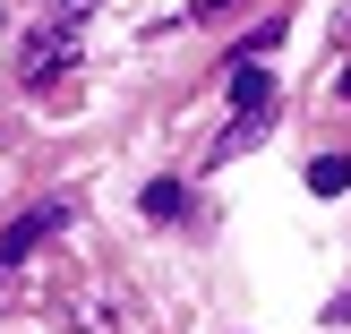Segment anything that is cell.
I'll return each mask as SVG.
<instances>
[{"label": "cell", "mask_w": 351, "mask_h": 334, "mask_svg": "<svg viewBox=\"0 0 351 334\" xmlns=\"http://www.w3.org/2000/svg\"><path fill=\"white\" fill-rule=\"evenodd\" d=\"M60 223H69V206H60V198H51V206H34V215H17L9 232H0V274H9V266H26V257L43 249V240L60 232Z\"/></svg>", "instance_id": "6da1fadb"}, {"label": "cell", "mask_w": 351, "mask_h": 334, "mask_svg": "<svg viewBox=\"0 0 351 334\" xmlns=\"http://www.w3.org/2000/svg\"><path fill=\"white\" fill-rule=\"evenodd\" d=\"M69 60H77V26L60 17V26H43V34H34V51H26V69H17V86H51Z\"/></svg>", "instance_id": "7a4b0ae2"}, {"label": "cell", "mask_w": 351, "mask_h": 334, "mask_svg": "<svg viewBox=\"0 0 351 334\" xmlns=\"http://www.w3.org/2000/svg\"><path fill=\"white\" fill-rule=\"evenodd\" d=\"M266 103H274V77H266L257 60H240V69H232V112H266Z\"/></svg>", "instance_id": "3957f363"}, {"label": "cell", "mask_w": 351, "mask_h": 334, "mask_svg": "<svg viewBox=\"0 0 351 334\" xmlns=\"http://www.w3.org/2000/svg\"><path fill=\"white\" fill-rule=\"evenodd\" d=\"M308 189H317V198H343V189H351V163H343V154H317V163H308Z\"/></svg>", "instance_id": "277c9868"}, {"label": "cell", "mask_w": 351, "mask_h": 334, "mask_svg": "<svg viewBox=\"0 0 351 334\" xmlns=\"http://www.w3.org/2000/svg\"><path fill=\"white\" fill-rule=\"evenodd\" d=\"M137 206H146L154 223H171V215H180V180H146V198H137Z\"/></svg>", "instance_id": "5b68a950"}, {"label": "cell", "mask_w": 351, "mask_h": 334, "mask_svg": "<svg viewBox=\"0 0 351 334\" xmlns=\"http://www.w3.org/2000/svg\"><path fill=\"white\" fill-rule=\"evenodd\" d=\"M0 26H9V9H0Z\"/></svg>", "instance_id": "8992f818"}]
</instances>
